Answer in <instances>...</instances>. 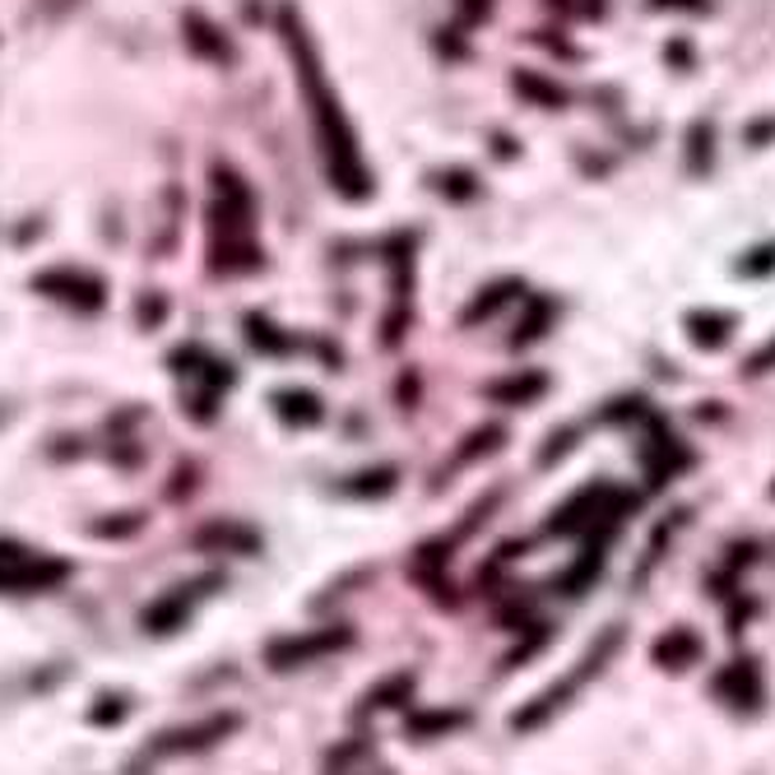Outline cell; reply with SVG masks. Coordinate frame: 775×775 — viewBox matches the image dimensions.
I'll use <instances>...</instances> for the list:
<instances>
[{"instance_id": "6da1fadb", "label": "cell", "mask_w": 775, "mask_h": 775, "mask_svg": "<svg viewBox=\"0 0 775 775\" xmlns=\"http://www.w3.org/2000/svg\"><path fill=\"white\" fill-rule=\"evenodd\" d=\"M283 33H289V47H293V61H298V84H302V98H306V112H312V125H316V140H321V153H325V168H330V182L340 187L349 200H363L372 191V177L363 168V153H358V140H353V125L340 108V98L330 93L325 74H321V57L316 47L306 42L302 23L293 19V10H283Z\"/></svg>"}, {"instance_id": "7a4b0ae2", "label": "cell", "mask_w": 775, "mask_h": 775, "mask_svg": "<svg viewBox=\"0 0 775 775\" xmlns=\"http://www.w3.org/2000/svg\"><path fill=\"white\" fill-rule=\"evenodd\" d=\"M617 651H623V627H604V632H600V641H594L590 651L581 655V664L572 668V674L557 678L553 687H544V692H539L530 706H521V711L511 715V729H515V734H534V729H544L557 711H566V702H572V696H576V692H581L590 678H600V674H604L608 660H613Z\"/></svg>"}, {"instance_id": "3957f363", "label": "cell", "mask_w": 775, "mask_h": 775, "mask_svg": "<svg viewBox=\"0 0 775 775\" xmlns=\"http://www.w3.org/2000/svg\"><path fill=\"white\" fill-rule=\"evenodd\" d=\"M349 641H353L349 627H321V632H302V636H279V641L265 645V660H270V668H279V674H289V668H302V664H312L321 655L344 651Z\"/></svg>"}, {"instance_id": "277c9868", "label": "cell", "mask_w": 775, "mask_h": 775, "mask_svg": "<svg viewBox=\"0 0 775 775\" xmlns=\"http://www.w3.org/2000/svg\"><path fill=\"white\" fill-rule=\"evenodd\" d=\"M711 692L725 702L729 711H747L753 715L762 702H766V678H762V664L753 655H743V660H729L719 674L711 678Z\"/></svg>"}, {"instance_id": "5b68a950", "label": "cell", "mask_w": 775, "mask_h": 775, "mask_svg": "<svg viewBox=\"0 0 775 775\" xmlns=\"http://www.w3.org/2000/svg\"><path fill=\"white\" fill-rule=\"evenodd\" d=\"M66 576L70 566L51 557H0V590H47Z\"/></svg>"}, {"instance_id": "8992f818", "label": "cell", "mask_w": 775, "mask_h": 775, "mask_svg": "<svg viewBox=\"0 0 775 775\" xmlns=\"http://www.w3.org/2000/svg\"><path fill=\"white\" fill-rule=\"evenodd\" d=\"M232 729H238V715H210L200 725H187V729H172L159 738V753L172 757V753H200V747H214L223 743Z\"/></svg>"}, {"instance_id": "52a82bcc", "label": "cell", "mask_w": 775, "mask_h": 775, "mask_svg": "<svg viewBox=\"0 0 775 775\" xmlns=\"http://www.w3.org/2000/svg\"><path fill=\"white\" fill-rule=\"evenodd\" d=\"M706 655L702 636H696L692 627H668L655 645H651V660L664 668V674H687V668Z\"/></svg>"}, {"instance_id": "ba28073f", "label": "cell", "mask_w": 775, "mask_h": 775, "mask_svg": "<svg viewBox=\"0 0 775 775\" xmlns=\"http://www.w3.org/2000/svg\"><path fill=\"white\" fill-rule=\"evenodd\" d=\"M687 464H692V455H687V446L678 442V436L655 432L651 442H645V479H651V487H664L668 479H678Z\"/></svg>"}, {"instance_id": "9c48e42d", "label": "cell", "mask_w": 775, "mask_h": 775, "mask_svg": "<svg viewBox=\"0 0 775 775\" xmlns=\"http://www.w3.org/2000/svg\"><path fill=\"white\" fill-rule=\"evenodd\" d=\"M604 562H608V544H600V539H590V544L581 548V557L566 566V572L557 576V594H566V600H581V594L604 576Z\"/></svg>"}, {"instance_id": "30bf717a", "label": "cell", "mask_w": 775, "mask_h": 775, "mask_svg": "<svg viewBox=\"0 0 775 775\" xmlns=\"http://www.w3.org/2000/svg\"><path fill=\"white\" fill-rule=\"evenodd\" d=\"M191 590H195V585H191ZM191 590L182 585V590L163 594L159 604H149V608H144V617H140L144 632H153V636H172L177 627H182V623H187V613H191V600H195Z\"/></svg>"}, {"instance_id": "8fae6325", "label": "cell", "mask_w": 775, "mask_h": 775, "mask_svg": "<svg viewBox=\"0 0 775 775\" xmlns=\"http://www.w3.org/2000/svg\"><path fill=\"white\" fill-rule=\"evenodd\" d=\"M544 391H548V376H544V372H515V376H506V381H493L483 395L493 400V404L515 409V404H530V400H539Z\"/></svg>"}, {"instance_id": "7c38bea8", "label": "cell", "mask_w": 775, "mask_h": 775, "mask_svg": "<svg viewBox=\"0 0 775 775\" xmlns=\"http://www.w3.org/2000/svg\"><path fill=\"white\" fill-rule=\"evenodd\" d=\"M261 539H255L246 525H232V521H214L210 530L195 534V548H214V553H251Z\"/></svg>"}, {"instance_id": "4fadbf2b", "label": "cell", "mask_w": 775, "mask_h": 775, "mask_svg": "<svg viewBox=\"0 0 775 775\" xmlns=\"http://www.w3.org/2000/svg\"><path fill=\"white\" fill-rule=\"evenodd\" d=\"M38 289H42V293H57L61 302H80V306H98V298H102V289H98L93 279L70 274V270H61V274H42V279H38Z\"/></svg>"}, {"instance_id": "5bb4252c", "label": "cell", "mask_w": 775, "mask_h": 775, "mask_svg": "<svg viewBox=\"0 0 775 775\" xmlns=\"http://www.w3.org/2000/svg\"><path fill=\"white\" fill-rule=\"evenodd\" d=\"M413 674H391L385 683H376L368 696H363V715H372V711H400V706H409V696H413Z\"/></svg>"}, {"instance_id": "9a60e30c", "label": "cell", "mask_w": 775, "mask_h": 775, "mask_svg": "<svg viewBox=\"0 0 775 775\" xmlns=\"http://www.w3.org/2000/svg\"><path fill=\"white\" fill-rule=\"evenodd\" d=\"M687 334H692V344L719 349L734 334V316L729 312H692L687 316Z\"/></svg>"}, {"instance_id": "2e32d148", "label": "cell", "mask_w": 775, "mask_h": 775, "mask_svg": "<svg viewBox=\"0 0 775 775\" xmlns=\"http://www.w3.org/2000/svg\"><path fill=\"white\" fill-rule=\"evenodd\" d=\"M460 725H470V715H464V711H413L404 719V729L413 738H436V734H451Z\"/></svg>"}, {"instance_id": "e0dca14e", "label": "cell", "mask_w": 775, "mask_h": 775, "mask_svg": "<svg viewBox=\"0 0 775 775\" xmlns=\"http://www.w3.org/2000/svg\"><path fill=\"white\" fill-rule=\"evenodd\" d=\"M511 293H521V283H515V279H497V283H487V289L470 302V306H464V325H474V321H483V316H493L497 312V306H506L511 302Z\"/></svg>"}, {"instance_id": "ac0fdd59", "label": "cell", "mask_w": 775, "mask_h": 775, "mask_svg": "<svg viewBox=\"0 0 775 775\" xmlns=\"http://www.w3.org/2000/svg\"><path fill=\"white\" fill-rule=\"evenodd\" d=\"M506 442V427L502 423H483L479 432H470V436H464V451L451 460V470H464V464H470V460H479V455H493L497 446Z\"/></svg>"}, {"instance_id": "d6986e66", "label": "cell", "mask_w": 775, "mask_h": 775, "mask_svg": "<svg viewBox=\"0 0 775 775\" xmlns=\"http://www.w3.org/2000/svg\"><path fill=\"white\" fill-rule=\"evenodd\" d=\"M274 409L289 423H321V400L306 391H274Z\"/></svg>"}, {"instance_id": "ffe728a7", "label": "cell", "mask_w": 775, "mask_h": 775, "mask_svg": "<svg viewBox=\"0 0 775 775\" xmlns=\"http://www.w3.org/2000/svg\"><path fill=\"white\" fill-rule=\"evenodd\" d=\"M548 325H553V302H548V298H534L530 312H525V321L515 325V344H534Z\"/></svg>"}, {"instance_id": "44dd1931", "label": "cell", "mask_w": 775, "mask_h": 775, "mask_svg": "<svg viewBox=\"0 0 775 775\" xmlns=\"http://www.w3.org/2000/svg\"><path fill=\"white\" fill-rule=\"evenodd\" d=\"M683 521H687V511H674V515H664V525H660V530L651 534V544H645V562H641V576H645V572H651V566L660 562V548H664L668 539H674V534L683 530Z\"/></svg>"}, {"instance_id": "7402d4cb", "label": "cell", "mask_w": 775, "mask_h": 775, "mask_svg": "<svg viewBox=\"0 0 775 775\" xmlns=\"http://www.w3.org/2000/svg\"><path fill=\"white\" fill-rule=\"evenodd\" d=\"M246 340L255 349H265V353H289L293 349V340H279V330L270 321H261V316H246Z\"/></svg>"}, {"instance_id": "603a6c76", "label": "cell", "mask_w": 775, "mask_h": 775, "mask_svg": "<svg viewBox=\"0 0 775 775\" xmlns=\"http://www.w3.org/2000/svg\"><path fill=\"white\" fill-rule=\"evenodd\" d=\"M395 470H376V474H358L353 479V487H349V493L353 497H385V493H391V487H395Z\"/></svg>"}, {"instance_id": "cb8c5ba5", "label": "cell", "mask_w": 775, "mask_h": 775, "mask_svg": "<svg viewBox=\"0 0 775 775\" xmlns=\"http://www.w3.org/2000/svg\"><path fill=\"white\" fill-rule=\"evenodd\" d=\"M515 89H521L525 98H539V102H553V108H557V102L566 98L562 89H553V84H544V80H534V74H530V70L521 74V80H515Z\"/></svg>"}, {"instance_id": "d4e9b609", "label": "cell", "mask_w": 775, "mask_h": 775, "mask_svg": "<svg viewBox=\"0 0 775 775\" xmlns=\"http://www.w3.org/2000/svg\"><path fill=\"white\" fill-rule=\"evenodd\" d=\"M121 715H125V696H102V702H98V711H93V725H108V719L117 725Z\"/></svg>"}, {"instance_id": "484cf974", "label": "cell", "mask_w": 775, "mask_h": 775, "mask_svg": "<svg viewBox=\"0 0 775 775\" xmlns=\"http://www.w3.org/2000/svg\"><path fill=\"white\" fill-rule=\"evenodd\" d=\"M766 372H775V340L747 358V376H766Z\"/></svg>"}, {"instance_id": "4316f807", "label": "cell", "mask_w": 775, "mask_h": 775, "mask_svg": "<svg viewBox=\"0 0 775 775\" xmlns=\"http://www.w3.org/2000/svg\"><path fill=\"white\" fill-rule=\"evenodd\" d=\"M572 436H576V427H566V432H553V436H548V451L539 455V460H544V464H553L557 455H566V451H572Z\"/></svg>"}, {"instance_id": "83f0119b", "label": "cell", "mask_w": 775, "mask_h": 775, "mask_svg": "<svg viewBox=\"0 0 775 775\" xmlns=\"http://www.w3.org/2000/svg\"><path fill=\"white\" fill-rule=\"evenodd\" d=\"M753 557H757V544H753V539L729 548V566H734V572H738V566H753Z\"/></svg>"}, {"instance_id": "f1b7e54d", "label": "cell", "mask_w": 775, "mask_h": 775, "mask_svg": "<svg viewBox=\"0 0 775 775\" xmlns=\"http://www.w3.org/2000/svg\"><path fill=\"white\" fill-rule=\"evenodd\" d=\"M442 191H451V195H470L474 191V182L464 172H451V177H442Z\"/></svg>"}, {"instance_id": "f546056e", "label": "cell", "mask_w": 775, "mask_h": 775, "mask_svg": "<svg viewBox=\"0 0 775 775\" xmlns=\"http://www.w3.org/2000/svg\"><path fill=\"white\" fill-rule=\"evenodd\" d=\"M771 255H775V246H762V251H753V265H743L747 274H766L775 261H771Z\"/></svg>"}, {"instance_id": "4dcf8cb0", "label": "cell", "mask_w": 775, "mask_h": 775, "mask_svg": "<svg viewBox=\"0 0 775 775\" xmlns=\"http://www.w3.org/2000/svg\"><path fill=\"white\" fill-rule=\"evenodd\" d=\"M655 6H678V10H702L706 0H655Z\"/></svg>"}, {"instance_id": "1f68e13d", "label": "cell", "mask_w": 775, "mask_h": 775, "mask_svg": "<svg viewBox=\"0 0 775 775\" xmlns=\"http://www.w3.org/2000/svg\"><path fill=\"white\" fill-rule=\"evenodd\" d=\"M771 497H775V483H771Z\"/></svg>"}]
</instances>
